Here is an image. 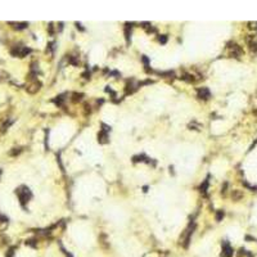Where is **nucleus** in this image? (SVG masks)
I'll use <instances>...</instances> for the list:
<instances>
[{
	"label": "nucleus",
	"mask_w": 257,
	"mask_h": 257,
	"mask_svg": "<svg viewBox=\"0 0 257 257\" xmlns=\"http://www.w3.org/2000/svg\"><path fill=\"white\" fill-rule=\"evenodd\" d=\"M17 194H18V197H19V201H21L22 205H25V203L31 198V192L28 190V188H26V187H22L21 189H18Z\"/></svg>",
	"instance_id": "nucleus-1"
},
{
	"label": "nucleus",
	"mask_w": 257,
	"mask_h": 257,
	"mask_svg": "<svg viewBox=\"0 0 257 257\" xmlns=\"http://www.w3.org/2000/svg\"><path fill=\"white\" fill-rule=\"evenodd\" d=\"M193 229H194V225H190L189 227H188L187 230H185V233H184V237L181 238V242L180 243H183V246H184V247H188V243H189V238H190V235H192V233H193Z\"/></svg>",
	"instance_id": "nucleus-2"
},
{
	"label": "nucleus",
	"mask_w": 257,
	"mask_h": 257,
	"mask_svg": "<svg viewBox=\"0 0 257 257\" xmlns=\"http://www.w3.org/2000/svg\"><path fill=\"white\" fill-rule=\"evenodd\" d=\"M233 256V248L230 247V244L227 242L222 243V252L221 257H232Z\"/></svg>",
	"instance_id": "nucleus-3"
},
{
	"label": "nucleus",
	"mask_w": 257,
	"mask_h": 257,
	"mask_svg": "<svg viewBox=\"0 0 257 257\" xmlns=\"http://www.w3.org/2000/svg\"><path fill=\"white\" fill-rule=\"evenodd\" d=\"M40 86H41V84L39 83V81H34V83H31V84H28L27 85V87H26V90H27L28 93H31V94H34V93H36V91H39V89H40Z\"/></svg>",
	"instance_id": "nucleus-4"
},
{
	"label": "nucleus",
	"mask_w": 257,
	"mask_h": 257,
	"mask_svg": "<svg viewBox=\"0 0 257 257\" xmlns=\"http://www.w3.org/2000/svg\"><path fill=\"white\" fill-rule=\"evenodd\" d=\"M247 43H248V45H250V49L252 50V52H256L257 50V38L256 36H250V38H247Z\"/></svg>",
	"instance_id": "nucleus-5"
},
{
	"label": "nucleus",
	"mask_w": 257,
	"mask_h": 257,
	"mask_svg": "<svg viewBox=\"0 0 257 257\" xmlns=\"http://www.w3.org/2000/svg\"><path fill=\"white\" fill-rule=\"evenodd\" d=\"M198 97L201 99H208L210 98V90L207 87H202V89L198 90Z\"/></svg>",
	"instance_id": "nucleus-6"
},
{
	"label": "nucleus",
	"mask_w": 257,
	"mask_h": 257,
	"mask_svg": "<svg viewBox=\"0 0 257 257\" xmlns=\"http://www.w3.org/2000/svg\"><path fill=\"white\" fill-rule=\"evenodd\" d=\"M108 129H103L102 131L99 132V135H98V142L99 143H105L108 139V134H107Z\"/></svg>",
	"instance_id": "nucleus-7"
},
{
	"label": "nucleus",
	"mask_w": 257,
	"mask_h": 257,
	"mask_svg": "<svg viewBox=\"0 0 257 257\" xmlns=\"http://www.w3.org/2000/svg\"><path fill=\"white\" fill-rule=\"evenodd\" d=\"M10 25H14L15 28H25L27 26V23H10Z\"/></svg>",
	"instance_id": "nucleus-8"
},
{
	"label": "nucleus",
	"mask_w": 257,
	"mask_h": 257,
	"mask_svg": "<svg viewBox=\"0 0 257 257\" xmlns=\"http://www.w3.org/2000/svg\"><path fill=\"white\" fill-rule=\"evenodd\" d=\"M239 198H242V193H240V192H234V193H233V199H239Z\"/></svg>",
	"instance_id": "nucleus-9"
},
{
	"label": "nucleus",
	"mask_w": 257,
	"mask_h": 257,
	"mask_svg": "<svg viewBox=\"0 0 257 257\" xmlns=\"http://www.w3.org/2000/svg\"><path fill=\"white\" fill-rule=\"evenodd\" d=\"M222 216H224V212H222V211H219V212H217V220H221Z\"/></svg>",
	"instance_id": "nucleus-10"
},
{
	"label": "nucleus",
	"mask_w": 257,
	"mask_h": 257,
	"mask_svg": "<svg viewBox=\"0 0 257 257\" xmlns=\"http://www.w3.org/2000/svg\"><path fill=\"white\" fill-rule=\"evenodd\" d=\"M166 40H167V39H166V36H162V38H160V41L162 44H165L166 43Z\"/></svg>",
	"instance_id": "nucleus-11"
},
{
	"label": "nucleus",
	"mask_w": 257,
	"mask_h": 257,
	"mask_svg": "<svg viewBox=\"0 0 257 257\" xmlns=\"http://www.w3.org/2000/svg\"><path fill=\"white\" fill-rule=\"evenodd\" d=\"M250 27L251 28H257V23H252V22H251L250 23Z\"/></svg>",
	"instance_id": "nucleus-12"
},
{
	"label": "nucleus",
	"mask_w": 257,
	"mask_h": 257,
	"mask_svg": "<svg viewBox=\"0 0 257 257\" xmlns=\"http://www.w3.org/2000/svg\"><path fill=\"white\" fill-rule=\"evenodd\" d=\"M0 175H1V170H0Z\"/></svg>",
	"instance_id": "nucleus-13"
}]
</instances>
